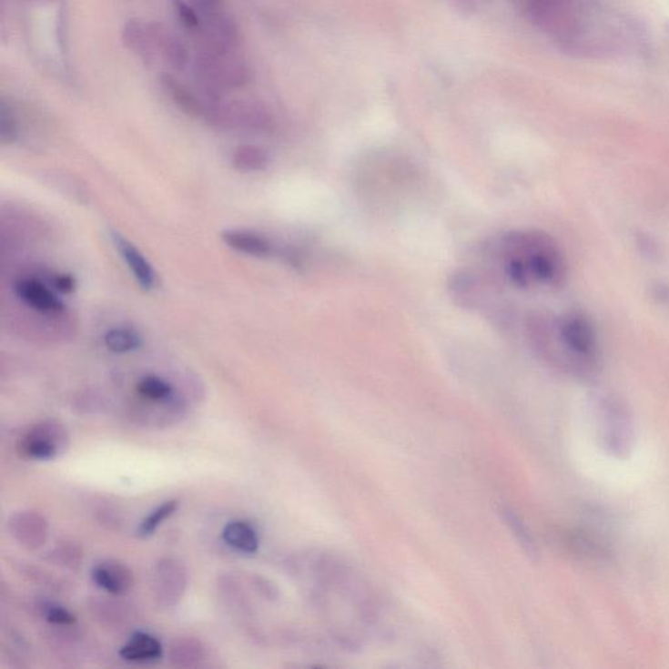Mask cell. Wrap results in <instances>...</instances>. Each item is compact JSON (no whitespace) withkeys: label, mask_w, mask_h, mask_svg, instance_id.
Segmentation results:
<instances>
[{"label":"cell","mask_w":669,"mask_h":669,"mask_svg":"<svg viewBox=\"0 0 669 669\" xmlns=\"http://www.w3.org/2000/svg\"><path fill=\"white\" fill-rule=\"evenodd\" d=\"M12 538L29 551H35L46 542L49 524L44 515L35 512H20L8 523Z\"/></svg>","instance_id":"9"},{"label":"cell","mask_w":669,"mask_h":669,"mask_svg":"<svg viewBox=\"0 0 669 669\" xmlns=\"http://www.w3.org/2000/svg\"><path fill=\"white\" fill-rule=\"evenodd\" d=\"M122 38L126 47L137 54L144 63L151 65L157 59L155 23L137 19L128 20L123 26Z\"/></svg>","instance_id":"11"},{"label":"cell","mask_w":669,"mask_h":669,"mask_svg":"<svg viewBox=\"0 0 669 669\" xmlns=\"http://www.w3.org/2000/svg\"><path fill=\"white\" fill-rule=\"evenodd\" d=\"M269 153L262 147L244 144L237 147L232 155V164L239 172H262L269 165Z\"/></svg>","instance_id":"18"},{"label":"cell","mask_w":669,"mask_h":669,"mask_svg":"<svg viewBox=\"0 0 669 669\" xmlns=\"http://www.w3.org/2000/svg\"><path fill=\"white\" fill-rule=\"evenodd\" d=\"M161 86L183 113L194 117V118L206 119L207 121L209 106H211V97H208V96L203 97V96L198 95L193 89L188 88L185 83L170 74H164L161 76Z\"/></svg>","instance_id":"10"},{"label":"cell","mask_w":669,"mask_h":669,"mask_svg":"<svg viewBox=\"0 0 669 669\" xmlns=\"http://www.w3.org/2000/svg\"><path fill=\"white\" fill-rule=\"evenodd\" d=\"M178 507V500L165 501V502L161 503L160 506L156 507V509L151 512V514L147 515V517L143 519L142 523L137 527V535L142 539L152 536L153 533L160 528L161 524L167 521V519H169L172 515L176 514Z\"/></svg>","instance_id":"21"},{"label":"cell","mask_w":669,"mask_h":669,"mask_svg":"<svg viewBox=\"0 0 669 669\" xmlns=\"http://www.w3.org/2000/svg\"><path fill=\"white\" fill-rule=\"evenodd\" d=\"M199 14L203 31L195 38L199 47L238 51L241 35L225 0H188Z\"/></svg>","instance_id":"3"},{"label":"cell","mask_w":669,"mask_h":669,"mask_svg":"<svg viewBox=\"0 0 669 669\" xmlns=\"http://www.w3.org/2000/svg\"><path fill=\"white\" fill-rule=\"evenodd\" d=\"M461 14L471 15L476 10L475 0H449Z\"/></svg>","instance_id":"28"},{"label":"cell","mask_w":669,"mask_h":669,"mask_svg":"<svg viewBox=\"0 0 669 669\" xmlns=\"http://www.w3.org/2000/svg\"><path fill=\"white\" fill-rule=\"evenodd\" d=\"M92 579L101 590L112 595H123L134 583L132 572L119 561L107 560L92 569Z\"/></svg>","instance_id":"13"},{"label":"cell","mask_w":669,"mask_h":669,"mask_svg":"<svg viewBox=\"0 0 669 669\" xmlns=\"http://www.w3.org/2000/svg\"><path fill=\"white\" fill-rule=\"evenodd\" d=\"M600 419V438L604 449L616 457L626 454L633 441V425L628 413L620 406H605Z\"/></svg>","instance_id":"7"},{"label":"cell","mask_w":669,"mask_h":669,"mask_svg":"<svg viewBox=\"0 0 669 669\" xmlns=\"http://www.w3.org/2000/svg\"><path fill=\"white\" fill-rule=\"evenodd\" d=\"M137 394L151 401H165L173 395V387L163 378L147 376L137 386Z\"/></svg>","instance_id":"22"},{"label":"cell","mask_w":669,"mask_h":669,"mask_svg":"<svg viewBox=\"0 0 669 669\" xmlns=\"http://www.w3.org/2000/svg\"><path fill=\"white\" fill-rule=\"evenodd\" d=\"M173 10L182 28L194 38L199 37L203 31V23L193 5L188 0H173Z\"/></svg>","instance_id":"23"},{"label":"cell","mask_w":669,"mask_h":669,"mask_svg":"<svg viewBox=\"0 0 669 669\" xmlns=\"http://www.w3.org/2000/svg\"><path fill=\"white\" fill-rule=\"evenodd\" d=\"M112 238L117 250L127 263L128 269L144 290H151L156 287V272L152 264L140 253L139 248L128 241L118 232H112Z\"/></svg>","instance_id":"12"},{"label":"cell","mask_w":669,"mask_h":669,"mask_svg":"<svg viewBox=\"0 0 669 669\" xmlns=\"http://www.w3.org/2000/svg\"><path fill=\"white\" fill-rule=\"evenodd\" d=\"M45 619L59 626H70L76 623V617L62 605L49 604L45 608Z\"/></svg>","instance_id":"25"},{"label":"cell","mask_w":669,"mask_h":669,"mask_svg":"<svg viewBox=\"0 0 669 669\" xmlns=\"http://www.w3.org/2000/svg\"><path fill=\"white\" fill-rule=\"evenodd\" d=\"M194 75L206 96L220 98L250 82V70L237 51L197 49Z\"/></svg>","instance_id":"2"},{"label":"cell","mask_w":669,"mask_h":669,"mask_svg":"<svg viewBox=\"0 0 669 669\" xmlns=\"http://www.w3.org/2000/svg\"><path fill=\"white\" fill-rule=\"evenodd\" d=\"M163 644L148 633L137 632L119 650V656L130 663H152L163 658Z\"/></svg>","instance_id":"15"},{"label":"cell","mask_w":669,"mask_h":669,"mask_svg":"<svg viewBox=\"0 0 669 669\" xmlns=\"http://www.w3.org/2000/svg\"><path fill=\"white\" fill-rule=\"evenodd\" d=\"M53 285L58 292L71 293L74 292L76 283L71 275L56 274L53 276Z\"/></svg>","instance_id":"27"},{"label":"cell","mask_w":669,"mask_h":669,"mask_svg":"<svg viewBox=\"0 0 669 669\" xmlns=\"http://www.w3.org/2000/svg\"><path fill=\"white\" fill-rule=\"evenodd\" d=\"M188 587V570L181 561L164 558L152 574L153 595L163 607H174Z\"/></svg>","instance_id":"6"},{"label":"cell","mask_w":669,"mask_h":669,"mask_svg":"<svg viewBox=\"0 0 669 669\" xmlns=\"http://www.w3.org/2000/svg\"><path fill=\"white\" fill-rule=\"evenodd\" d=\"M68 446V433L56 420H45L33 425L20 437V454L33 461H51Z\"/></svg>","instance_id":"4"},{"label":"cell","mask_w":669,"mask_h":669,"mask_svg":"<svg viewBox=\"0 0 669 669\" xmlns=\"http://www.w3.org/2000/svg\"><path fill=\"white\" fill-rule=\"evenodd\" d=\"M223 540L228 547L241 553L254 554L259 549V536L248 522L233 521L224 527Z\"/></svg>","instance_id":"17"},{"label":"cell","mask_w":669,"mask_h":669,"mask_svg":"<svg viewBox=\"0 0 669 669\" xmlns=\"http://www.w3.org/2000/svg\"><path fill=\"white\" fill-rule=\"evenodd\" d=\"M105 345L113 353H128L142 347V338L134 329L116 327L104 336Z\"/></svg>","instance_id":"20"},{"label":"cell","mask_w":669,"mask_h":669,"mask_svg":"<svg viewBox=\"0 0 669 669\" xmlns=\"http://www.w3.org/2000/svg\"><path fill=\"white\" fill-rule=\"evenodd\" d=\"M14 290L21 302L38 313L58 315L66 310L62 299L37 279H19L15 283Z\"/></svg>","instance_id":"8"},{"label":"cell","mask_w":669,"mask_h":669,"mask_svg":"<svg viewBox=\"0 0 669 669\" xmlns=\"http://www.w3.org/2000/svg\"><path fill=\"white\" fill-rule=\"evenodd\" d=\"M203 658L204 649L197 639H177L170 650V659L177 667H195Z\"/></svg>","instance_id":"19"},{"label":"cell","mask_w":669,"mask_h":669,"mask_svg":"<svg viewBox=\"0 0 669 669\" xmlns=\"http://www.w3.org/2000/svg\"><path fill=\"white\" fill-rule=\"evenodd\" d=\"M54 556L56 557V560L62 565L74 568V566L79 565L82 552L79 551V548H75L74 545H62V547L56 549Z\"/></svg>","instance_id":"26"},{"label":"cell","mask_w":669,"mask_h":669,"mask_svg":"<svg viewBox=\"0 0 669 669\" xmlns=\"http://www.w3.org/2000/svg\"><path fill=\"white\" fill-rule=\"evenodd\" d=\"M155 32L157 58L163 59L165 65L169 66L173 71L185 70L190 61V56H188L185 44L161 24L155 23Z\"/></svg>","instance_id":"14"},{"label":"cell","mask_w":669,"mask_h":669,"mask_svg":"<svg viewBox=\"0 0 669 669\" xmlns=\"http://www.w3.org/2000/svg\"><path fill=\"white\" fill-rule=\"evenodd\" d=\"M558 339L563 350L578 361H591L596 353V334L590 320L581 314H569L560 319Z\"/></svg>","instance_id":"5"},{"label":"cell","mask_w":669,"mask_h":669,"mask_svg":"<svg viewBox=\"0 0 669 669\" xmlns=\"http://www.w3.org/2000/svg\"><path fill=\"white\" fill-rule=\"evenodd\" d=\"M17 134H19V125H17L16 116H15L14 110L5 102H3L2 110H0V140H2V144L7 146V144L14 143L17 139Z\"/></svg>","instance_id":"24"},{"label":"cell","mask_w":669,"mask_h":669,"mask_svg":"<svg viewBox=\"0 0 669 669\" xmlns=\"http://www.w3.org/2000/svg\"><path fill=\"white\" fill-rule=\"evenodd\" d=\"M497 262L512 287L528 289L535 285L560 287L566 264L560 246L547 233L515 230L497 239Z\"/></svg>","instance_id":"1"},{"label":"cell","mask_w":669,"mask_h":669,"mask_svg":"<svg viewBox=\"0 0 669 669\" xmlns=\"http://www.w3.org/2000/svg\"><path fill=\"white\" fill-rule=\"evenodd\" d=\"M29 2H51V0H29Z\"/></svg>","instance_id":"29"},{"label":"cell","mask_w":669,"mask_h":669,"mask_svg":"<svg viewBox=\"0 0 669 669\" xmlns=\"http://www.w3.org/2000/svg\"><path fill=\"white\" fill-rule=\"evenodd\" d=\"M224 244L238 253L250 257L267 258L275 253L274 245L260 234L248 230L230 229L221 234Z\"/></svg>","instance_id":"16"}]
</instances>
